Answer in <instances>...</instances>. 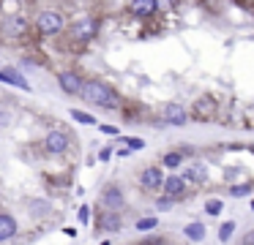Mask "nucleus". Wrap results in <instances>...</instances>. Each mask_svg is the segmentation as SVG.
Wrapping results in <instances>:
<instances>
[{
    "mask_svg": "<svg viewBox=\"0 0 254 245\" xmlns=\"http://www.w3.org/2000/svg\"><path fill=\"white\" fill-rule=\"evenodd\" d=\"M139 183H142V188L156 191V188H164L167 177H164V172H161V166H148L139 174Z\"/></svg>",
    "mask_w": 254,
    "mask_h": 245,
    "instance_id": "nucleus-7",
    "label": "nucleus"
},
{
    "mask_svg": "<svg viewBox=\"0 0 254 245\" xmlns=\"http://www.w3.org/2000/svg\"><path fill=\"white\" fill-rule=\"evenodd\" d=\"M156 226H159V218L156 215H145L137 221V232H150V229H156Z\"/></svg>",
    "mask_w": 254,
    "mask_h": 245,
    "instance_id": "nucleus-19",
    "label": "nucleus"
},
{
    "mask_svg": "<svg viewBox=\"0 0 254 245\" xmlns=\"http://www.w3.org/2000/svg\"><path fill=\"white\" fill-rule=\"evenodd\" d=\"M156 204H159V210H170V207H172V199H167V196H164V199H159Z\"/></svg>",
    "mask_w": 254,
    "mask_h": 245,
    "instance_id": "nucleus-27",
    "label": "nucleus"
},
{
    "mask_svg": "<svg viewBox=\"0 0 254 245\" xmlns=\"http://www.w3.org/2000/svg\"><path fill=\"white\" fill-rule=\"evenodd\" d=\"M58 85H61V90L68 93V96H77V93L85 90V82L77 71H61V74H58Z\"/></svg>",
    "mask_w": 254,
    "mask_h": 245,
    "instance_id": "nucleus-6",
    "label": "nucleus"
},
{
    "mask_svg": "<svg viewBox=\"0 0 254 245\" xmlns=\"http://www.w3.org/2000/svg\"><path fill=\"white\" fill-rule=\"evenodd\" d=\"M181 161H183V152L175 150V152H167V155L161 158V166H164V169H175V166H181Z\"/></svg>",
    "mask_w": 254,
    "mask_h": 245,
    "instance_id": "nucleus-18",
    "label": "nucleus"
},
{
    "mask_svg": "<svg viewBox=\"0 0 254 245\" xmlns=\"http://www.w3.org/2000/svg\"><path fill=\"white\" fill-rule=\"evenodd\" d=\"M79 221H82V223H88V221H90V207H88V204L79 207Z\"/></svg>",
    "mask_w": 254,
    "mask_h": 245,
    "instance_id": "nucleus-26",
    "label": "nucleus"
},
{
    "mask_svg": "<svg viewBox=\"0 0 254 245\" xmlns=\"http://www.w3.org/2000/svg\"><path fill=\"white\" fill-rule=\"evenodd\" d=\"M36 27H39L41 36H58V33L66 27V16L61 11H41L36 16Z\"/></svg>",
    "mask_w": 254,
    "mask_h": 245,
    "instance_id": "nucleus-2",
    "label": "nucleus"
},
{
    "mask_svg": "<svg viewBox=\"0 0 254 245\" xmlns=\"http://www.w3.org/2000/svg\"><path fill=\"white\" fill-rule=\"evenodd\" d=\"M101 134H107V136H118V139H121V128H118V125H101Z\"/></svg>",
    "mask_w": 254,
    "mask_h": 245,
    "instance_id": "nucleus-25",
    "label": "nucleus"
},
{
    "mask_svg": "<svg viewBox=\"0 0 254 245\" xmlns=\"http://www.w3.org/2000/svg\"><path fill=\"white\" fill-rule=\"evenodd\" d=\"M17 234V218L11 212H0V243H6Z\"/></svg>",
    "mask_w": 254,
    "mask_h": 245,
    "instance_id": "nucleus-13",
    "label": "nucleus"
},
{
    "mask_svg": "<svg viewBox=\"0 0 254 245\" xmlns=\"http://www.w3.org/2000/svg\"><path fill=\"white\" fill-rule=\"evenodd\" d=\"M235 234V221H227V223H221V229H219V240L221 243H227V240Z\"/></svg>",
    "mask_w": 254,
    "mask_h": 245,
    "instance_id": "nucleus-21",
    "label": "nucleus"
},
{
    "mask_svg": "<svg viewBox=\"0 0 254 245\" xmlns=\"http://www.w3.org/2000/svg\"><path fill=\"white\" fill-rule=\"evenodd\" d=\"M0 82H8V85L19 87V90H30L28 79H25V76L19 74L17 68H6V71H0Z\"/></svg>",
    "mask_w": 254,
    "mask_h": 245,
    "instance_id": "nucleus-15",
    "label": "nucleus"
},
{
    "mask_svg": "<svg viewBox=\"0 0 254 245\" xmlns=\"http://www.w3.org/2000/svg\"><path fill=\"white\" fill-rule=\"evenodd\" d=\"M249 150H252V152H254V145H252V147H249Z\"/></svg>",
    "mask_w": 254,
    "mask_h": 245,
    "instance_id": "nucleus-31",
    "label": "nucleus"
},
{
    "mask_svg": "<svg viewBox=\"0 0 254 245\" xmlns=\"http://www.w3.org/2000/svg\"><path fill=\"white\" fill-rule=\"evenodd\" d=\"M99 27H101L99 16H82V19L74 22V27H71V41H79V44L93 41L96 33H99Z\"/></svg>",
    "mask_w": 254,
    "mask_h": 245,
    "instance_id": "nucleus-4",
    "label": "nucleus"
},
{
    "mask_svg": "<svg viewBox=\"0 0 254 245\" xmlns=\"http://www.w3.org/2000/svg\"><path fill=\"white\" fill-rule=\"evenodd\" d=\"M28 33H30V19H25V16H6L3 27H0V36L11 38V41H25Z\"/></svg>",
    "mask_w": 254,
    "mask_h": 245,
    "instance_id": "nucleus-3",
    "label": "nucleus"
},
{
    "mask_svg": "<svg viewBox=\"0 0 254 245\" xmlns=\"http://www.w3.org/2000/svg\"><path fill=\"white\" fill-rule=\"evenodd\" d=\"M243 245H254V229L246 234V237H243Z\"/></svg>",
    "mask_w": 254,
    "mask_h": 245,
    "instance_id": "nucleus-29",
    "label": "nucleus"
},
{
    "mask_svg": "<svg viewBox=\"0 0 254 245\" xmlns=\"http://www.w3.org/2000/svg\"><path fill=\"white\" fill-rule=\"evenodd\" d=\"M216 114V101L210 96H202V98H197L194 101V109H191V117H197V120H210Z\"/></svg>",
    "mask_w": 254,
    "mask_h": 245,
    "instance_id": "nucleus-8",
    "label": "nucleus"
},
{
    "mask_svg": "<svg viewBox=\"0 0 254 245\" xmlns=\"http://www.w3.org/2000/svg\"><path fill=\"white\" fill-rule=\"evenodd\" d=\"M205 177H208L205 166H189L186 172H183V180H194V183H202Z\"/></svg>",
    "mask_w": 254,
    "mask_h": 245,
    "instance_id": "nucleus-17",
    "label": "nucleus"
},
{
    "mask_svg": "<svg viewBox=\"0 0 254 245\" xmlns=\"http://www.w3.org/2000/svg\"><path fill=\"white\" fill-rule=\"evenodd\" d=\"M101 201H104L107 207H110L112 212H118L123 207V191H121V185H107L104 188V194H101Z\"/></svg>",
    "mask_w": 254,
    "mask_h": 245,
    "instance_id": "nucleus-9",
    "label": "nucleus"
},
{
    "mask_svg": "<svg viewBox=\"0 0 254 245\" xmlns=\"http://www.w3.org/2000/svg\"><path fill=\"white\" fill-rule=\"evenodd\" d=\"M71 117L77 120V123H82V125H93V123H96V117H93V114L79 112V109H71Z\"/></svg>",
    "mask_w": 254,
    "mask_h": 245,
    "instance_id": "nucleus-22",
    "label": "nucleus"
},
{
    "mask_svg": "<svg viewBox=\"0 0 254 245\" xmlns=\"http://www.w3.org/2000/svg\"><path fill=\"white\" fill-rule=\"evenodd\" d=\"M68 145H71V139H68V134H66V131H61V128H52L50 134L44 136V150L47 152H55V155L66 152Z\"/></svg>",
    "mask_w": 254,
    "mask_h": 245,
    "instance_id": "nucleus-5",
    "label": "nucleus"
},
{
    "mask_svg": "<svg viewBox=\"0 0 254 245\" xmlns=\"http://www.w3.org/2000/svg\"><path fill=\"white\" fill-rule=\"evenodd\" d=\"M137 245H139V243H137ZM142 245H159V240H145Z\"/></svg>",
    "mask_w": 254,
    "mask_h": 245,
    "instance_id": "nucleus-30",
    "label": "nucleus"
},
{
    "mask_svg": "<svg viewBox=\"0 0 254 245\" xmlns=\"http://www.w3.org/2000/svg\"><path fill=\"white\" fill-rule=\"evenodd\" d=\"M252 210H254V201H252Z\"/></svg>",
    "mask_w": 254,
    "mask_h": 245,
    "instance_id": "nucleus-32",
    "label": "nucleus"
},
{
    "mask_svg": "<svg viewBox=\"0 0 254 245\" xmlns=\"http://www.w3.org/2000/svg\"><path fill=\"white\" fill-rule=\"evenodd\" d=\"M96 226H99L101 232H121V229H123V218L118 215V212L107 210L104 215H99V221H96Z\"/></svg>",
    "mask_w": 254,
    "mask_h": 245,
    "instance_id": "nucleus-12",
    "label": "nucleus"
},
{
    "mask_svg": "<svg viewBox=\"0 0 254 245\" xmlns=\"http://www.w3.org/2000/svg\"><path fill=\"white\" fill-rule=\"evenodd\" d=\"M121 142L126 147H131V150H142L145 147V139H139V136H121Z\"/></svg>",
    "mask_w": 254,
    "mask_h": 245,
    "instance_id": "nucleus-23",
    "label": "nucleus"
},
{
    "mask_svg": "<svg viewBox=\"0 0 254 245\" xmlns=\"http://www.w3.org/2000/svg\"><path fill=\"white\" fill-rule=\"evenodd\" d=\"M161 120L170 123V125H183L189 120V112L181 103H170V106H164V112H161Z\"/></svg>",
    "mask_w": 254,
    "mask_h": 245,
    "instance_id": "nucleus-10",
    "label": "nucleus"
},
{
    "mask_svg": "<svg viewBox=\"0 0 254 245\" xmlns=\"http://www.w3.org/2000/svg\"><path fill=\"white\" fill-rule=\"evenodd\" d=\"M183 237H189V240H202L205 237V223H189L186 229H183Z\"/></svg>",
    "mask_w": 254,
    "mask_h": 245,
    "instance_id": "nucleus-16",
    "label": "nucleus"
},
{
    "mask_svg": "<svg viewBox=\"0 0 254 245\" xmlns=\"http://www.w3.org/2000/svg\"><path fill=\"white\" fill-rule=\"evenodd\" d=\"M186 194V180L183 177H178V174H172V177H167V183H164V196L167 199H181V196Z\"/></svg>",
    "mask_w": 254,
    "mask_h": 245,
    "instance_id": "nucleus-11",
    "label": "nucleus"
},
{
    "mask_svg": "<svg viewBox=\"0 0 254 245\" xmlns=\"http://www.w3.org/2000/svg\"><path fill=\"white\" fill-rule=\"evenodd\" d=\"M221 207H224V204H221L219 199H208V201H205V212H208V215H219Z\"/></svg>",
    "mask_w": 254,
    "mask_h": 245,
    "instance_id": "nucleus-24",
    "label": "nucleus"
},
{
    "mask_svg": "<svg viewBox=\"0 0 254 245\" xmlns=\"http://www.w3.org/2000/svg\"><path fill=\"white\" fill-rule=\"evenodd\" d=\"M82 98L93 106H104V109H121V98L118 93L112 90L107 82H99V79H90L85 82V90H82Z\"/></svg>",
    "mask_w": 254,
    "mask_h": 245,
    "instance_id": "nucleus-1",
    "label": "nucleus"
},
{
    "mask_svg": "<svg viewBox=\"0 0 254 245\" xmlns=\"http://www.w3.org/2000/svg\"><path fill=\"white\" fill-rule=\"evenodd\" d=\"M128 8H131V14H134V16L145 19V16H153V14H156L159 3H156V0H134V3L128 5Z\"/></svg>",
    "mask_w": 254,
    "mask_h": 245,
    "instance_id": "nucleus-14",
    "label": "nucleus"
},
{
    "mask_svg": "<svg viewBox=\"0 0 254 245\" xmlns=\"http://www.w3.org/2000/svg\"><path fill=\"white\" fill-rule=\"evenodd\" d=\"M110 155H112V150H110V147H104V150L99 152V158H101V161H110Z\"/></svg>",
    "mask_w": 254,
    "mask_h": 245,
    "instance_id": "nucleus-28",
    "label": "nucleus"
},
{
    "mask_svg": "<svg viewBox=\"0 0 254 245\" xmlns=\"http://www.w3.org/2000/svg\"><path fill=\"white\" fill-rule=\"evenodd\" d=\"M252 194V183H241V185H230V196L232 199H241V196Z\"/></svg>",
    "mask_w": 254,
    "mask_h": 245,
    "instance_id": "nucleus-20",
    "label": "nucleus"
}]
</instances>
